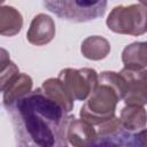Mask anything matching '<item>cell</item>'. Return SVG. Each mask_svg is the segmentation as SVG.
I'll use <instances>...</instances> for the list:
<instances>
[{
  "mask_svg": "<svg viewBox=\"0 0 147 147\" xmlns=\"http://www.w3.org/2000/svg\"><path fill=\"white\" fill-rule=\"evenodd\" d=\"M10 114L16 144L20 146H67L71 116L42 87L29 92L6 108Z\"/></svg>",
  "mask_w": 147,
  "mask_h": 147,
  "instance_id": "6da1fadb",
  "label": "cell"
},
{
  "mask_svg": "<svg viewBox=\"0 0 147 147\" xmlns=\"http://www.w3.org/2000/svg\"><path fill=\"white\" fill-rule=\"evenodd\" d=\"M122 99V94L114 86L99 82L87 101L82 106L79 115L92 125H99L115 116L117 102Z\"/></svg>",
  "mask_w": 147,
  "mask_h": 147,
  "instance_id": "7a4b0ae2",
  "label": "cell"
},
{
  "mask_svg": "<svg viewBox=\"0 0 147 147\" xmlns=\"http://www.w3.org/2000/svg\"><path fill=\"white\" fill-rule=\"evenodd\" d=\"M44 6L61 20L83 23L101 17L107 0H44Z\"/></svg>",
  "mask_w": 147,
  "mask_h": 147,
  "instance_id": "3957f363",
  "label": "cell"
},
{
  "mask_svg": "<svg viewBox=\"0 0 147 147\" xmlns=\"http://www.w3.org/2000/svg\"><path fill=\"white\" fill-rule=\"evenodd\" d=\"M106 23L115 33L141 36L147 32V7L138 3L117 6L108 15Z\"/></svg>",
  "mask_w": 147,
  "mask_h": 147,
  "instance_id": "277c9868",
  "label": "cell"
},
{
  "mask_svg": "<svg viewBox=\"0 0 147 147\" xmlns=\"http://www.w3.org/2000/svg\"><path fill=\"white\" fill-rule=\"evenodd\" d=\"M67 92L74 100H86L99 84V76L94 69L65 68L60 71L57 77Z\"/></svg>",
  "mask_w": 147,
  "mask_h": 147,
  "instance_id": "5b68a950",
  "label": "cell"
},
{
  "mask_svg": "<svg viewBox=\"0 0 147 147\" xmlns=\"http://www.w3.org/2000/svg\"><path fill=\"white\" fill-rule=\"evenodd\" d=\"M93 146H139L136 134L126 130L121 119L113 117L98 125Z\"/></svg>",
  "mask_w": 147,
  "mask_h": 147,
  "instance_id": "8992f818",
  "label": "cell"
},
{
  "mask_svg": "<svg viewBox=\"0 0 147 147\" xmlns=\"http://www.w3.org/2000/svg\"><path fill=\"white\" fill-rule=\"evenodd\" d=\"M125 82L123 100L126 105L144 106L147 103V70L123 68L119 71Z\"/></svg>",
  "mask_w": 147,
  "mask_h": 147,
  "instance_id": "52a82bcc",
  "label": "cell"
},
{
  "mask_svg": "<svg viewBox=\"0 0 147 147\" xmlns=\"http://www.w3.org/2000/svg\"><path fill=\"white\" fill-rule=\"evenodd\" d=\"M55 37V23L53 18L46 14L36 15L26 32V39L36 46H44Z\"/></svg>",
  "mask_w": 147,
  "mask_h": 147,
  "instance_id": "ba28073f",
  "label": "cell"
},
{
  "mask_svg": "<svg viewBox=\"0 0 147 147\" xmlns=\"http://www.w3.org/2000/svg\"><path fill=\"white\" fill-rule=\"evenodd\" d=\"M67 138L72 146H92L96 138V130L85 119H77L71 116L68 123Z\"/></svg>",
  "mask_w": 147,
  "mask_h": 147,
  "instance_id": "9c48e42d",
  "label": "cell"
},
{
  "mask_svg": "<svg viewBox=\"0 0 147 147\" xmlns=\"http://www.w3.org/2000/svg\"><path fill=\"white\" fill-rule=\"evenodd\" d=\"M32 88V78L26 74H18L2 90V105L5 108L11 106L16 100L24 96Z\"/></svg>",
  "mask_w": 147,
  "mask_h": 147,
  "instance_id": "30bf717a",
  "label": "cell"
},
{
  "mask_svg": "<svg viewBox=\"0 0 147 147\" xmlns=\"http://www.w3.org/2000/svg\"><path fill=\"white\" fill-rule=\"evenodd\" d=\"M125 68L145 69L147 67V41H136L127 45L122 52Z\"/></svg>",
  "mask_w": 147,
  "mask_h": 147,
  "instance_id": "8fae6325",
  "label": "cell"
},
{
  "mask_svg": "<svg viewBox=\"0 0 147 147\" xmlns=\"http://www.w3.org/2000/svg\"><path fill=\"white\" fill-rule=\"evenodd\" d=\"M82 54L93 61H99L105 59L110 52V44L109 41L100 36H91L83 40L80 46Z\"/></svg>",
  "mask_w": 147,
  "mask_h": 147,
  "instance_id": "7c38bea8",
  "label": "cell"
},
{
  "mask_svg": "<svg viewBox=\"0 0 147 147\" xmlns=\"http://www.w3.org/2000/svg\"><path fill=\"white\" fill-rule=\"evenodd\" d=\"M23 26V18L21 13L10 6H2L0 8V33L2 36H15Z\"/></svg>",
  "mask_w": 147,
  "mask_h": 147,
  "instance_id": "4fadbf2b",
  "label": "cell"
},
{
  "mask_svg": "<svg viewBox=\"0 0 147 147\" xmlns=\"http://www.w3.org/2000/svg\"><path fill=\"white\" fill-rule=\"evenodd\" d=\"M119 119L124 127L131 132L141 130L147 124V111L142 106L126 105L121 111Z\"/></svg>",
  "mask_w": 147,
  "mask_h": 147,
  "instance_id": "5bb4252c",
  "label": "cell"
},
{
  "mask_svg": "<svg viewBox=\"0 0 147 147\" xmlns=\"http://www.w3.org/2000/svg\"><path fill=\"white\" fill-rule=\"evenodd\" d=\"M42 90L52 96L54 100L60 102L68 113H70L74 108V99L64 88L63 84L59 78H48L42 83Z\"/></svg>",
  "mask_w": 147,
  "mask_h": 147,
  "instance_id": "9a60e30c",
  "label": "cell"
},
{
  "mask_svg": "<svg viewBox=\"0 0 147 147\" xmlns=\"http://www.w3.org/2000/svg\"><path fill=\"white\" fill-rule=\"evenodd\" d=\"M1 72H0V83H1V91L9 84V82L15 78L18 74L20 70L17 65L9 60L7 56V52L5 49H1Z\"/></svg>",
  "mask_w": 147,
  "mask_h": 147,
  "instance_id": "2e32d148",
  "label": "cell"
},
{
  "mask_svg": "<svg viewBox=\"0 0 147 147\" xmlns=\"http://www.w3.org/2000/svg\"><path fill=\"white\" fill-rule=\"evenodd\" d=\"M137 140H138V144L139 146H147V129H141L137 134Z\"/></svg>",
  "mask_w": 147,
  "mask_h": 147,
  "instance_id": "e0dca14e",
  "label": "cell"
},
{
  "mask_svg": "<svg viewBox=\"0 0 147 147\" xmlns=\"http://www.w3.org/2000/svg\"><path fill=\"white\" fill-rule=\"evenodd\" d=\"M139 2H140L141 5H144V6L147 7V0H139Z\"/></svg>",
  "mask_w": 147,
  "mask_h": 147,
  "instance_id": "ac0fdd59",
  "label": "cell"
}]
</instances>
